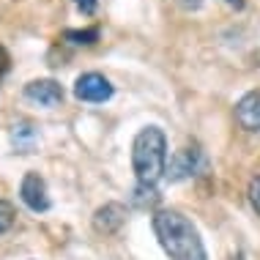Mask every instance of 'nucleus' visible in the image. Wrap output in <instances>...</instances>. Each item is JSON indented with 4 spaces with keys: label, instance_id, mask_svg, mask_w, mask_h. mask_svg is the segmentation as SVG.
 <instances>
[{
    "label": "nucleus",
    "instance_id": "obj_1",
    "mask_svg": "<svg viewBox=\"0 0 260 260\" xmlns=\"http://www.w3.org/2000/svg\"><path fill=\"white\" fill-rule=\"evenodd\" d=\"M153 233L170 260H208L198 228L178 211H156Z\"/></svg>",
    "mask_w": 260,
    "mask_h": 260
},
{
    "label": "nucleus",
    "instance_id": "obj_2",
    "mask_svg": "<svg viewBox=\"0 0 260 260\" xmlns=\"http://www.w3.org/2000/svg\"><path fill=\"white\" fill-rule=\"evenodd\" d=\"M132 167L140 184L156 186L167 173V137L159 126H145L132 143Z\"/></svg>",
    "mask_w": 260,
    "mask_h": 260
},
{
    "label": "nucleus",
    "instance_id": "obj_3",
    "mask_svg": "<svg viewBox=\"0 0 260 260\" xmlns=\"http://www.w3.org/2000/svg\"><path fill=\"white\" fill-rule=\"evenodd\" d=\"M74 96L80 102L99 104V102H107L110 96H112V85H110V80L104 74L88 72V74H82L80 80L74 82Z\"/></svg>",
    "mask_w": 260,
    "mask_h": 260
},
{
    "label": "nucleus",
    "instance_id": "obj_4",
    "mask_svg": "<svg viewBox=\"0 0 260 260\" xmlns=\"http://www.w3.org/2000/svg\"><path fill=\"white\" fill-rule=\"evenodd\" d=\"M203 153L198 148H184V151H178L175 156L167 161V178L170 181H184L189 178V175H198L203 170Z\"/></svg>",
    "mask_w": 260,
    "mask_h": 260
},
{
    "label": "nucleus",
    "instance_id": "obj_5",
    "mask_svg": "<svg viewBox=\"0 0 260 260\" xmlns=\"http://www.w3.org/2000/svg\"><path fill=\"white\" fill-rule=\"evenodd\" d=\"M19 198L30 211H47L50 208V194H47V184L39 173H27L19 186Z\"/></svg>",
    "mask_w": 260,
    "mask_h": 260
},
{
    "label": "nucleus",
    "instance_id": "obj_6",
    "mask_svg": "<svg viewBox=\"0 0 260 260\" xmlns=\"http://www.w3.org/2000/svg\"><path fill=\"white\" fill-rule=\"evenodd\" d=\"M123 222H126V206H121V203H104L93 214V230L104 236L118 233Z\"/></svg>",
    "mask_w": 260,
    "mask_h": 260
},
{
    "label": "nucleus",
    "instance_id": "obj_7",
    "mask_svg": "<svg viewBox=\"0 0 260 260\" xmlns=\"http://www.w3.org/2000/svg\"><path fill=\"white\" fill-rule=\"evenodd\" d=\"M25 96L41 107H55L63 102V88L55 80H33L25 85Z\"/></svg>",
    "mask_w": 260,
    "mask_h": 260
},
{
    "label": "nucleus",
    "instance_id": "obj_8",
    "mask_svg": "<svg viewBox=\"0 0 260 260\" xmlns=\"http://www.w3.org/2000/svg\"><path fill=\"white\" fill-rule=\"evenodd\" d=\"M236 121L247 132H260V90H249L236 104Z\"/></svg>",
    "mask_w": 260,
    "mask_h": 260
},
{
    "label": "nucleus",
    "instance_id": "obj_9",
    "mask_svg": "<svg viewBox=\"0 0 260 260\" xmlns=\"http://www.w3.org/2000/svg\"><path fill=\"white\" fill-rule=\"evenodd\" d=\"M11 143L17 148V153H33L39 145V132L30 123H17L11 129Z\"/></svg>",
    "mask_w": 260,
    "mask_h": 260
},
{
    "label": "nucleus",
    "instance_id": "obj_10",
    "mask_svg": "<svg viewBox=\"0 0 260 260\" xmlns=\"http://www.w3.org/2000/svg\"><path fill=\"white\" fill-rule=\"evenodd\" d=\"M132 203H135L137 208H153L159 203V192L148 184H137L135 194H132Z\"/></svg>",
    "mask_w": 260,
    "mask_h": 260
},
{
    "label": "nucleus",
    "instance_id": "obj_11",
    "mask_svg": "<svg viewBox=\"0 0 260 260\" xmlns=\"http://www.w3.org/2000/svg\"><path fill=\"white\" fill-rule=\"evenodd\" d=\"M66 39L72 44H93L99 39V30H66Z\"/></svg>",
    "mask_w": 260,
    "mask_h": 260
},
{
    "label": "nucleus",
    "instance_id": "obj_12",
    "mask_svg": "<svg viewBox=\"0 0 260 260\" xmlns=\"http://www.w3.org/2000/svg\"><path fill=\"white\" fill-rule=\"evenodd\" d=\"M11 224H14V206L6 200H0V236H3Z\"/></svg>",
    "mask_w": 260,
    "mask_h": 260
},
{
    "label": "nucleus",
    "instance_id": "obj_13",
    "mask_svg": "<svg viewBox=\"0 0 260 260\" xmlns=\"http://www.w3.org/2000/svg\"><path fill=\"white\" fill-rule=\"evenodd\" d=\"M249 203H252V208L260 214V175H255V178L249 181Z\"/></svg>",
    "mask_w": 260,
    "mask_h": 260
},
{
    "label": "nucleus",
    "instance_id": "obj_14",
    "mask_svg": "<svg viewBox=\"0 0 260 260\" xmlns=\"http://www.w3.org/2000/svg\"><path fill=\"white\" fill-rule=\"evenodd\" d=\"M74 3L82 14H93V9H96V0H74Z\"/></svg>",
    "mask_w": 260,
    "mask_h": 260
},
{
    "label": "nucleus",
    "instance_id": "obj_15",
    "mask_svg": "<svg viewBox=\"0 0 260 260\" xmlns=\"http://www.w3.org/2000/svg\"><path fill=\"white\" fill-rule=\"evenodd\" d=\"M181 6H184V9H200L203 6V0H178Z\"/></svg>",
    "mask_w": 260,
    "mask_h": 260
},
{
    "label": "nucleus",
    "instance_id": "obj_16",
    "mask_svg": "<svg viewBox=\"0 0 260 260\" xmlns=\"http://www.w3.org/2000/svg\"><path fill=\"white\" fill-rule=\"evenodd\" d=\"M228 6H233V9H244V0H224Z\"/></svg>",
    "mask_w": 260,
    "mask_h": 260
}]
</instances>
